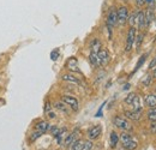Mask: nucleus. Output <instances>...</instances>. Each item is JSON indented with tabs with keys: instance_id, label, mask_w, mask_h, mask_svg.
<instances>
[{
	"instance_id": "nucleus-1",
	"label": "nucleus",
	"mask_w": 156,
	"mask_h": 150,
	"mask_svg": "<svg viewBox=\"0 0 156 150\" xmlns=\"http://www.w3.org/2000/svg\"><path fill=\"white\" fill-rule=\"evenodd\" d=\"M120 141H121V143H122V148L126 150H135L137 147H138L137 142L132 138V136L129 134V133H126V132L121 133Z\"/></svg>"
},
{
	"instance_id": "nucleus-2",
	"label": "nucleus",
	"mask_w": 156,
	"mask_h": 150,
	"mask_svg": "<svg viewBox=\"0 0 156 150\" xmlns=\"http://www.w3.org/2000/svg\"><path fill=\"white\" fill-rule=\"evenodd\" d=\"M113 124H114L117 127L121 129L122 131H130V130H132V126H131L130 121H129L127 119L122 118V116H115V118L113 119Z\"/></svg>"
},
{
	"instance_id": "nucleus-3",
	"label": "nucleus",
	"mask_w": 156,
	"mask_h": 150,
	"mask_svg": "<svg viewBox=\"0 0 156 150\" xmlns=\"http://www.w3.org/2000/svg\"><path fill=\"white\" fill-rule=\"evenodd\" d=\"M117 15H118V24L125 25L127 23V19H129V9L125 7V6L119 7L117 10Z\"/></svg>"
},
{
	"instance_id": "nucleus-4",
	"label": "nucleus",
	"mask_w": 156,
	"mask_h": 150,
	"mask_svg": "<svg viewBox=\"0 0 156 150\" xmlns=\"http://www.w3.org/2000/svg\"><path fill=\"white\" fill-rule=\"evenodd\" d=\"M135 40H136V28L135 27H131L129 29V33H127V40H126V47H125V51L126 52H130L133 47V43H135Z\"/></svg>"
},
{
	"instance_id": "nucleus-5",
	"label": "nucleus",
	"mask_w": 156,
	"mask_h": 150,
	"mask_svg": "<svg viewBox=\"0 0 156 150\" xmlns=\"http://www.w3.org/2000/svg\"><path fill=\"white\" fill-rule=\"evenodd\" d=\"M118 24V15L115 9H111L108 16H107V27L109 30H112V28H114Z\"/></svg>"
},
{
	"instance_id": "nucleus-6",
	"label": "nucleus",
	"mask_w": 156,
	"mask_h": 150,
	"mask_svg": "<svg viewBox=\"0 0 156 150\" xmlns=\"http://www.w3.org/2000/svg\"><path fill=\"white\" fill-rule=\"evenodd\" d=\"M98 64L100 66H106L109 60H111V55H109V52L107 49H100L98 53Z\"/></svg>"
},
{
	"instance_id": "nucleus-7",
	"label": "nucleus",
	"mask_w": 156,
	"mask_h": 150,
	"mask_svg": "<svg viewBox=\"0 0 156 150\" xmlns=\"http://www.w3.org/2000/svg\"><path fill=\"white\" fill-rule=\"evenodd\" d=\"M61 101H62L65 105H67L69 107H71L73 111H78V108H79L78 100L76 97H73V96H62V97H61Z\"/></svg>"
},
{
	"instance_id": "nucleus-8",
	"label": "nucleus",
	"mask_w": 156,
	"mask_h": 150,
	"mask_svg": "<svg viewBox=\"0 0 156 150\" xmlns=\"http://www.w3.org/2000/svg\"><path fill=\"white\" fill-rule=\"evenodd\" d=\"M78 133H79V130H75L71 134H67V137H66L65 141H64V145H65V147H70V145H72L76 141H78Z\"/></svg>"
},
{
	"instance_id": "nucleus-9",
	"label": "nucleus",
	"mask_w": 156,
	"mask_h": 150,
	"mask_svg": "<svg viewBox=\"0 0 156 150\" xmlns=\"http://www.w3.org/2000/svg\"><path fill=\"white\" fill-rule=\"evenodd\" d=\"M101 132H102L101 125H95V126H93L91 129H89V131H88V137H89L90 139H96V138L100 137Z\"/></svg>"
},
{
	"instance_id": "nucleus-10",
	"label": "nucleus",
	"mask_w": 156,
	"mask_h": 150,
	"mask_svg": "<svg viewBox=\"0 0 156 150\" xmlns=\"http://www.w3.org/2000/svg\"><path fill=\"white\" fill-rule=\"evenodd\" d=\"M66 67H67L70 71H73V72L80 73V70L78 69V61L75 56H72V58H70V59L67 60V62H66Z\"/></svg>"
},
{
	"instance_id": "nucleus-11",
	"label": "nucleus",
	"mask_w": 156,
	"mask_h": 150,
	"mask_svg": "<svg viewBox=\"0 0 156 150\" xmlns=\"http://www.w3.org/2000/svg\"><path fill=\"white\" fill-rule=\"evenodd\" d=\"M136 23H137V25H138V28H139L140 30H143V29L147 27V22H145V16H144V12H142V11L137 12Z\"/></svg>"
},
{
	"instance_id": "nucleus-12",
	"label": "nucleus",
	"mask_w": 156,
	"mask_h": 150,
	"mask_svg": "<svg viewBox=\"0 0 156 150\" xmlns=\"http://www.w3.org/2000/svg\"><path fill=\"white\" fill-rule=\"evenodd\" d=\"M124 114L126 115V118H129V119H131V120H139L140 119V116H142V109L140 111H125Z\"/></svg>"
},
{
	"instance_id": "nucleus-13",
	"label": "nucleus",
	"mask_w": 156,
	"mask_h": 150,
	"mask_svg": "<svg viewBox=\"0 0 156 150\" xmlns=\"http://www.w3.org/2000/svg\"><path fill=\"white\" fill-rule=\"evenodd\" d=\"M35 130L36 131L41 132L42 134L43 133H46V132L49 130V124L47 123V121H40L36 124V126H35Z\"/></svg>"
},
{
	"instance_id": "nucleus-14",
	"label": "nucleus",
	"mask_w": 156,
	"mask_h": 150,
	"mask_svg": "<svg viewBox=\"0 0 156 150\" xmlns=\"http://www.w3.org/2000/svg\"><path fill=\"white\" fill-rule=\"evenodd\" d=\"M145 105L150 108L156 107V94H149L145 96Z\"/></svg>"
},
{
	"instance_id": "nucleus-15",
	"label": "nucleus",
	"mask_w": 156,
	"mask_h": 150,
	"mask_svg": "<svg viewBox=\"0 0 156 150\" xmlns=\"http://www.w3.org/2000/svg\"><path fill=\"white\" fill-rule=\"evenodd\" d=\"M66 137H67V130H66V129H61L60 132L55 136V138H57V141H58V143L60 145L64 144V141H65Z\"/></svg>"
},
{
	"instance_id": "nucleus-16",
	"label": "nucleus",
	"mask_w": 156,
	"mask_h": 150,
	"mask_svg": "<svg viewBox=\"0 0 156 150\" xmlns=\"http://www.w3.org/2000/svg\"><path fill=\"white\" fill-rule=\"evenodd\" d=\"M144 16H145V22H147V27L154 20V12H153V10L149 7L148 10H147V12L144 13Z\"/></svg>"
},
{
	"instance_id": "nucleus-17",
	"label": "nucleus",
	"mask_w": 156,
	"mask_h": 150,
	"mask_svg": "<svg viewBox=\"0 0 156 150\" xmlns=\"http://www.w3.org/2000/svg\"><path fill=\"white\" fill-rule=\"evenodd\" d=\"M118 142H119V136L113 131L112 133H111V136H109V143H111V147H112V148H115L118 144Z\"/></svg>"
},
{
	"instance_id": "nucleus-18",
	"label": "nucleus",
	"mask_w": 156,
	"mask_h": 150,
	"mask_svg": "<svg viewBox=\"0 0 156 150\" xmlns=\"http://www.w3.org/2000/svg\"><path fill=\"white\" fill-rule=\"evenodd\" d=\"M101 49V42L98 41V38H95V40H93V42H91V52H94V53H98V51Z\"/></svg>"
},
{
	"instance_id": "nucleus-19",
	"label": "nucleus",
	"mask_w": 156,
	"mask_h": 150,
	"mask_svg": "<svg viewBox=\"0 0 156 150\" xmlns=\"http://www.w3.org/2000/svg\"><path fill=\"white\" fill-rule=\"evenodd\" d=\"M89 60H90V62H91V65H93V66H95V67L100 66V64H98V53L91 52V53H90V56H89Z\"/></svg>"
},
{
	"instance_id": "nucleus-20",
	"label": "nucleus",
	"mask_w": 156,
	"mask_h": 150,
	"mask_svg": "<svg viewBox=\"0 0 156 150\" xmlns=\"http://www.w3.org/2000/svg\"><path fill=\"white\" fill-rule=\"evenodd\" d=\"M131 106L133 107V109L135 111H140L142 109V106H140V98H139V96H135V98H133V101H132V103H131Z\"/></svg>"
},
{
	"instance_id": "nucleus-21",
	"label": "nucleus",
	"mask_w": 156,
	"mask_h": 150,
	"mask_svg": "<svg viewBox=\"0 0 156 150\" xmlns=\"http://www.w3.org/2000/svg\"><path fill=\"white\" fill-rule=\"evenodd\" d=\"M62 79H64V80H66V82H71V83L79 84L78 78H77V77H75L73 75H64V76H62Z\"/></svg>"
},
{
	"instance_id": "nucleus-22",
	"label": "nucleus",
	"mask_w": 156,
	"mask_h": 150,
	"mask_svg": "<svg viewBox=\"0 0 156 150\" xmlns=\"http://www.w3.org/2000/svg\"><path fill=\"white\" fill-rule=\"evenodd\" d=\"M55 108L59 109V111H61L62 113H65V114H69V113H70L64 102H57V103H55Z\"/></svg>"
},
{
	"instance_id": "nucleus-23",
	"label": "nucleus",
	"mask_w": 156,
	"mask_h": 150,
	"mask_svg": "<svg viewBox=\"0 0 156 150\" xmlns=\"http://www.w3.org/2000/svg\"><path fill=\"white\" fill-rule=\"evenodd\" d=\"M148 119H149V121H151V123H155L156 121V107L151 108V109L148 112Z\"/></svg>"
},
{
	"instance_id": "nucleus-24",
	"label": "nucleus",
	"mask_w": 156,
	"mask_h": 150,
	"mask_svg": "<svg viewBox=\"0 0 156 150\" xmlns=\"http://www.w3.org/2000/svg\"><path fill=\"white\" fill-rule=\"evenodd\" d=\"M83 143H84V142H82L80 139L76 141V142L71 145V150H82V148H83Z\"/></svg>"
},
{
	"instance_id": "nucleus-25",
	"label": "nucleus",
	"mask_w": 156,
	"mask_h": 150,
	"mask_svg": "<svg viewBox=\"0 0 156 150\" xmlns=\"http://www.w3.org/2000/svg\"><path fill=\"white\" fill-rule=\"evenodd\" d=\"M145 59H147V54H143V55L139 58V60H138V62H137V65H136V69L133 70V72H136L138 69H140V66H142V65L144 64Z\"/></svg>"
},
{
	"instance_id": "nucleus-26",
	"label": "nucleus",
	"mask_w": 156,
	"mask_h": 150,
	"mask_svg": "<svg viewBox=\"0 0 156 150\" xmlns=\"http://www.w3.org/2000/svg\"><path fill=\"white\" fill-rule=\"evenodd\" d=\"M143 38H144V35H143V34H139L138 36L136 35V40H135V42H136L137 49H139V48H140V46H142V42H143Z\"/></svg>"
},
{
	"instance_id": "nucleus-27",
	"label": "nucleus",
	"mask_w": 156,
	"mask_h": 150,
	"mask_svg": "<svg viewBox=\"0 0 156 150\" xmlns=\"http://www.w3.org/2000/svg\"><path fill=\"white\" fill-rule=\"evenodd\" d=\"M135 96H136V94H133V93L129 94L127 96H126V98H125V103H127V105H130V106H131V103H132V101H133Z\"/></svg>"
},
{
	"instance_id": "nucleus-28",
	"label": "nucleus",
	"mask_w": 156,
	"mask_h": 150,
	"mask_svg": "<svg viewBox=\"0 0 156 150\" xmlns=\"http://www.w3.org/2000/svg\"><path fill=\"white\" fill-rule=\"evenodd\" d=\"M41 134H42V133H41V132H39V131L33 132V133H31V136H30V141H31V142L36 141L37 138H40V137H41Z\"/></svg>"
},
{
	"instance_id": "nucleus-29",
	"label": "nucleus",
	"mask_w": 156,
	"mask_h": 150,
	"mask_svg": "<svg viewBox=\"0 0 156 150\" xmlns=\"http://www.w3.org/2000/svg\"><path fill=\"white\" fill-rule=\"evenodd\" d=\"M91 148H93V143H91L90 141H87V142L83 143V148H82V150H91Z\"/></svg>"
},
{
	"instance_id": "nucleus-30",
	"label": "nucleus",
	"mask_w": 156,
	"mask_h": 150,
	"mask_svg": "<svg viewBox=\"0 0 156 150\" xmlns=\"http://www.w3.org/2000/svg\"><path fill=\"white\" fill-rule=\"evenodd\" d=\"M136 17H137V13H133V15L129 16V19H127V22L131 24V27H135V23H136Z\"/></svg>"
},
{
	"instance_id": "nucleus-31",
	"label": "nucleus",
	"mask_w": 156,
	"mask_h": 150,
	"mask_svg": "<svg viewBox=\"0 0 156 150\" xmlns=\"http://www.w3.org/2000/svg\"><path fill=\"white\" fill-rule=\"evenodd\" d=\"M58 58H59V51L58 49H55V51H53V52L51 53V59H52L53 61H55Z\"/></svg>"
},
{
	"instance_id": "nucleus-32",
	"label": "nucleus",
	"mask_w": 156,
	"mask_h": 150,
	"mask_svg": "<svg viewBox=\"0 0 156 150\" xmlns=\"http://www.w3.org/2000/svg\"><path fill=\"white\" fill-rule=\"evenodd\" d=\"M49 130H51V132H52V134L55 137L59 132H60V130H61V129H58V127H55V126H53V127H51V126H49Z\"/></svg>"
},
{
	"instance_id": "nucleus-33",
	"label": "nucleus",
	"mask_w": 156,
	"mask_h": 150,
	"mask_svg": "<svg viewBox=\"0 0 156 150\" xmlns=\"http://www.w3.org/2000/svg\"><path fill=\"white\" fill-rule=\"evenodd\" d=\"M151 78H153V77H150V76H147V77H145V79L143 80V84H144V85H149V84H150V80H151Z\"/></svg>"
},
{
	"instance_id": "nucleus-34",
	"label": "nucleus",
	"mask_w": 156,
	"mask_h": 150,
	"mask_svg": "<svg viewBox=\"0 0 156 150\" xmlns=\"http://www.w3.org/2000/svg\"><path fill=\"white\" fill-rule=\"evenodd\" d=\"M154 67H156V56L151 60V62L149 64V69H150V70H153Z\"/></svg>"
},
{
	"instance_id": "nucleus-35",
	"label": "nucleus",
	"mask_w": 156,
	"mask_h": 150,
	"mask_svg": "<svg viewBox=\"0 0 156 150\" xmlns=\"http://www.w3.org/2000/svg\"><path fill=\"white\" fill-rule=\"evenodd\" d=\"M154 2H155V0H145V4L151 9V6H154Z\"/></svg>"
},
{
	"instance_id": "nucleus-36",
	"label": "nucleus",
	"mask_w": 156,
	"mask_h": 150,
	"mask_svg": "<svg viewBox=\"0 0 156 150\" xmlns=\"http://www.w3.org/2000/svg\"><path fill=\"white\" fill-rule=\"evenodd\" d=\"M51 111V105H49V102H47L46 103V107H44V112L47 113V112H49Z\"/></svg>"
},
{
	"instance_id": "nucleus-37",
	"label": "nucleus",
	"mask_w": 156,
	"mask_h": 150,
	"mask_svg": "<svg viewBox=\"0 0 156 150\" xmlns=\"http://www.w3.org/2000/svg\"><path fill=\"white\" fill-rule=\"evenodd\" d=\"M136 2L138 6H142L143 4H145V0H136Z\"/></svg>"
},
{
	"instance_id": "nucleus-38",
	"label": "nucleus",
	"mask_w": 156,
	"mask_h": 150,
	"mask_svg": "<svg viewBox=\"0 0 156 150\" xmlns=\"http://www.w3.org/2000/svg\"><path fill=\"white\" fill-rule=\"evenodd\" d=\"M47 113H48V116H49L51 119H54V118H55V114H54L53 112H51V111H49V112H47Z\"/></svg>"
},
{
	"instance_id": "nucleus-39",
	"label": "nucleus",
	"mask_w": 156,
	"mask_h": 150,
	"mask_svg": "<svg viewBox=\"0 0 156 150\" xmlns=\"http://www.w3.org/2000/svg\"><path fill=\"white\" fill-rule=\"evenodd\" d=\"M150 130H151L153 132H156V124H155V123H153V124H151V126H150Z\"/></svg>"
},
{
	"instance_id": "nucleus-40",
	"label": "nucleus",
	"mask_w": 156,
	"mask_h": 150,
	"mask_svg": "<svg viewBox=\"0 0 156 150\" xmlns=\"http://www.w3.org/2000/svg\"><path fill=\"white\" fill-rule=\"evenodd\" d=\"M153 77H155V78H156V69L153 71Z\"/></svg>"
},
{
	"instance_id": "nucleus-41",
	"label": "nucleus",
	"mask_w": 156,
	"mask_h": 150,
	"mask_svg": "<svg viewBox=\"0 0 156 150\" xmlns=\"http://www.w3.org/2000/svg\"><path fill=\"white\" fill-rule=\"evenodd\" d=\"M154 6L156 7V0H155V2H154Z\"/></svg>"
},
{
	"instance_id": "nucleus-42",
	"label": "nucleus",
	"mask_w": 156,
	"mask_h": 150,
	"mask_svg": "<svg viewBox=\"0 0 156 150\" xmlns=\"http://www.w3.org/2000/svg\"><path fill=\"white\" fill-rule=\"evenodd\" d=\"M154 41H156V36H155V40H154Z\"/></svg>"
}]
</instances>
